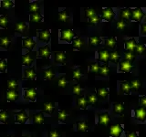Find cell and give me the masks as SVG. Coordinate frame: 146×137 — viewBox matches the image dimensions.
Segmentation results:
<instances>
[{
    "mask_svg": "<svg viewBox=\"0 0 146 137\" xmlns=\"http://www.w3.org/2000/svg\"><path fill=\"white\" fill-rule=\"evenodd\" d=\"M60 40L61 41H66V42H71L74 40L75 38V32L72 29H63L60 32Z\"/></svg>",
    "mask_w": 146,
    "mask_h": 137,
    "instance_id": "1",
    "label": "cell"
},
{
    "mask_svg": "<svg viewBox=\"0 0 146 137\" xmlns=\"http://www.w3.org/2000/svg\"><path fill=\"white\" fill-rule=\"evenodd\" d=\"M36 90L35 88H26L24 89V99L31 102H35L36 98Z\"/></svg>",
    "mask_w": 146,
    "mask_h": 137,
    "instance_id": "2",
    "label": "cell"
},
{
    "mask_svg": "<svg viewBox=\"0 0 146 137\" xmlns=\"http://www.w3.org/2000/svg\"><path fill=\"white\" fill-rule=\"evenodd\" d=\"M144 17V12L141 8H134L131 10V19L136 22H140Z\"/></svg>",
    "mask_w": 146,
    "mask_h": 137,
    "instance_id": "3",
    "label": "cell"
},
{
    "mask_svg": "<svg viewBox=\"0 0 146 137\" xmlns=\"http://www.w3.org/2000/svg\"><path fill=\"white\" fill-rule=\"evenodd\" d=\"M123 128L121 124H113L111 126V129H110V134L112 137H120L122 134Z\"/></svg>",
    "mask_w": 146,
    "mask_h": 137,
    "instance_id": "4",
    "label": "cell"
},
{
    "mask_svg": "<svg viewBox=\"0 0 146 137\" xmlns=\"http://www.w3.org/2000/svg\"><path fill=\"white\" fill-rule=\"evenodd\" d=\"M134 115L137 120L143 122L146 120V109H144L143 107L136 108L134 111Z\"/></svg>",
    "mask_w": 146,
    "mask_h": 137,
    "instance_id": "5",
    "label": "cell"
},
{
    "mask_svg": "<svg viewBox=\"0 0 146 137\" xmlns=\"http://www.w3.org/2000/svg\"><path fill=\"white\" fill-rule=\"evenodd\" d=\"M114 17H115V13H114L112 8H105L102 10V19L106 21H111L113 19Z\"/></svg>",
    "mask_w": 146,
    "mask_h": 137,
    "instance_id": "6",
    "label": "cell"
},
{
    "mask_svg": "<svg viewBox=\"0 0 146 137\" xmlns=\"http://www.w3.org/2000/svg\"><path fill=\"white\" fill-rule=\"evenodd\" d=\"M98 61L106 63L110 61V52L107 49H100L98 51Z\"/></svg>",
    "mask_w": 146,
    "mask_h": 137,
    "instance_id": "7",
    "label": "cell"
},
{
    "mask_svg": "<svg viewBox=\"0 0 146 137\" xmlns=\"http://www.w3.org/2000/svg\"><path fill=\"white\" fill-rule=\"evenodd\" d=\"M29 119V115L27 114L25 110H21L16 113V122L17 123H25Z\"/></svg>",
    "mask_w": 146,
    "mask_h": 137,
    "instance_id": "8",
    "label": "cell"
},
{
    "mask_svg": "<svg viewBox=\"0 0 146 137\" xmlns=\"http://www.w3.org/2000/svg\"><path fill=\"white\" fill-rule=\"evenodd\" d=\"M132 67H133V66H132V64L130 61H125V59H124V61H121L119 70H120L121 72L128 73V72H131Z\"/></svg>",
    "mask_w": 146,
    "mask_h": 137,
    "instance_id": "9",
    "label": "cell"
},
{
    "mask_svg": "<svg viewBox=\"0 0 146 137\" xmlns=\"http://www.w3.org/2000/svg\"><path fill=\"white\" fill-rule=\"evenodd\" d=\"M110 121H111V118L108 112H103L100 113L99 115V124L102 125V126H107L109 124Z\"/></svg>",
    "mask_w": 146,
    "mask_h": 137,
    "instance_id": "10",
    "label": "cell"
},
{
    "mask_svg": "<svg viewBox=\"0 0 146 137\" xmlns=\"http://www.w3.org/2000/svg\"><path fill=\"white\" fill-rule=\"evenodd\" d=\"M136 46H137L136 39L131 38L130 39L126 40V42H125V49L127 50V51H129V52H133L135 48H136Z\"/></svg>",
    "mask_w": 146,
    "mask_h": 137,
    "instance_id": "11",
    "label": "cell"
},
{
    "mask_svg": "<svg viewBox=\"0 0 146 137\" xmlns=\"http://www.w3.org/2000/svg\"><path fill=\"white\" fill-rule=\"evenodd\" d=\"M6 99L8 102H16L18 99V92L17 90H7L6 92Z\"/></svg>",
    "mask_w": 146,
    "mask_h": 137,
    "instance_id": "12",
    "label": "cell"
},
{
    "mask_svg": "<svg viewBox=\"0 0 146 137\" xmlns=\"http://www.w3.org/2000/svg\"><path fill=\"white\" fill-rule=\"evenodd\" d=\"M38 39L43 42H48L50 39V30L49 29H45L41 30L38 33Z\"/></svg>",
    "mask_w": 146,
    "mask_h": 137,
    "instance_id": "13",
    "label": "cell"
},
{
    "mask_svg": "<svg viewBox=\"0 0 146 137\" xmlns=\"http://www.w3.org/2000/svg\"><path fill=\"white\" fill-rule=\"evenodd\" d=\"M66 61V54L63 51L55 52V62L57 64H64Z\"/></svg>",
    "mask_w": 146,
    "mask_h": 137,
    "instance_id": "14",
    "label": "cell"
},
{
    "mask_svg": "<svg viewBox=\"0 0 146 137\" xmlns=\"http://www.w3.org/2000/svg\"><path fill=\"white\" fill-rule=\"evenodd\" d=\"M36 46V42L31 38H24L23 39V47L26 49H32Z\"/></svg>",
    "mask_w": 146,
    "mask_h": 137,
    "instance_id": "15",
    "label": "cell"
},
{
    "mask_svg": "<svg viewBox=\"0 0 146 137\" xmlns=\"http://www.w3.org/2000/svg\"><path fill=\"white\" fill-rule=\"evenodd\" d=\"M131 90V88L129 82H127V81L121 82V89H120L121 94H130Z\"/></svg>",
    "mask_w": 146,
    "mask_h": 137,
    "instance_id": "16",
    "label": "cell"
},
{
    "mask_svg": "<svg viewBox=\"0 0 146 137\" xmlns=\"http://www.w3.org/2000/svg\"><path fill=\"white\" fill-rule=\"evenodd\" d=\"M24 75L25 78L27 80H34L36 79V71H35V68H26L25 72H24Z\"/></svg>",
    "mask_w": 146,
    "mask_h": 137,
    "instance_id": "17",
    "label": "cell"
},
{
    "mask_svg": "<svg viewBox=\"0 0 146 137\" xmlns=\"http://www.w3.org/2000/svg\"><path fill=\"white\" fill-rule=\"evenodd\" d=\"M85 44L84 39L81 38V37H77L76 39H74V40L72 41V46L73 48L76 49H80V48H82Z\"/></svg>",
    "mask_w": 146,
    "mask_h": 137,
    "instance_id": "18",
    "label": "cell"
},
{
    "mask_svg": "<svg viewBox=\"0 0 146 137\" xmlns=\"http://www.w3.org/2000/svg\"><path fill=\"white\" fill-rule=\"evenodd\" d=\"M33 61H34V58L29 53H27L22 57V63L24 66H30L33 63Z\"/></svg>",
    "mask_w": 146,
    "mask_h": 137,
    "instance_id": "19",
    "label": "cell"
},
{
    "mask_svg": "<svg viewBox=\"0 0 146 137\" xmlns=\"http://www.w3.org/2000/svg\"><path fill=\"white\" fill-rule=\"evenodd\" d=\"M43 75H44V79L47 80H50L54 79V78H55V70H54V68H47V70L44 71Z\"/></svg>",
    "mask_w": 146,
    "mask_h": 137,
    "instance_id": "20",
    "label": "cell"
},
{
    "mask_svg": "<svg viewBox=\"0 0 146 137\" xmlns=\"http://www.w3.org/2000/svg\"><path fill=\"white\" fill-rule=\"evenodd\" d=\"M116 44H117V39L115 37H110V38L106 39V40H105V45H106L109 49H115Z\"/></svg>",
    "mask_w": 146,
    "mask_h": 137,
    "instance_id": "21",
    "label": "cell"
},
{
    "mask_svg": "<svg viewBox=\"0 0 146 137\" xmlns=\"http://www.w3.org/2000/svg\"><path fill=\"white\" fill-rule=\"evenodd\" d=\"M121 20H129L131 17V10L130 8H123L121 10Z\"/></svg>",
    "mask_w": 146,
    "mask_h": 137,
    "instance_id": "22",
    "label": "cell"
},
{
    "mask_svg": "<svg viewBox=\"0 0 146 137\" xmlns=\"http://www.w3.org/2000/svg\"><path fill=\"white\" fill-rule=\"evenodd\" d=\"M39 55L42 58L48 59L50 57V49L48 46H44V47H41L38 50Z\"/></svg>",
    "mask_w": 146,
    "mask_h": 137,
    "instance_id": "23",
    "label": "cell"
},
{
    "mask_svg": "<svg viewBox=\"0 0 146 137\" xmlns=\"http://www.w3.org/2000/svg\"><path fill=\"white\" fill-rule=\"evenodd\" d=\"M89 129V126H88V123H87L86 121H80L77 123V130L80 132H87Z\"/></svg>",
    "mask_w": 146,
    "mask_h": 137,
    "instance_id": "24",
    "label": "cell"
},
{
    "mask_svg": "<svg viewBox=\"0 0 146 137\" xmlns=\"http://www.w3.org/2000/svg\"><path fill=\"white\" fill-rule=\"evenodd\" d=\"M102 42V38H100L98 36H93V37L89 38V43L90 46H94V47H96V46H99Z\"/></svg>",
    "mask_w": 146,
    "mask_h": 137,
    "instance_id": "25",
    "label": "cell"
},
{
    "mask_svg": "<svg viewBox=\"0 0 146 137\" xmlns=\"http://www.w3.org/2000/svg\"><path fill=\"white\" fill-rule=\"evenodd\" d=\"M15 29L16 31L17 32H20V33H23V32H25L27 30V24L24 22V21H22V22H17V24L15 25Z\"/></svg>",
    "mask_w": 146,
    "mask_h": 137,
    "instance_id": "26",
    "label": "cell"
},
{
    "mask_svg": "<svg viewBox=\"0 0 146 137\" xmlns=\"http://www.w3.org/2000/svg\"><path fill=\"white\" fill-rule=\"evenodd\" d=\"M97 94L100 99L105 100L109 95V90L107 88H100L97 90Z\"/></svg>",
    "mask_w": 146,
    "mask_h": 137,
    "instance_id": "27",
    "label": "cell"
},
{
    "mask_svg": "<svg viewBox=\"0 0 146 137\" xmlns=\"http://www.w3.org/2000/svg\"><path fill=\"white\" fill-rule=\"evenodd\" d=\"M110 70H111L110 67L107 65V64H104V65H102V67H100L98 75L102 76V77H106V76H108V74L110 73Z\"/></svg>",
    "mask_w": 146,
    "mask_h": 137,
    "instance_id": "28",
    "label": "cell"
},
{
    "mask_svg": "<svg viewBox=\"0 0 146 137\" xmlns=\"http://www.w3.org/2000/svg\"><path fill=\"white\" fill-rule=\"evenodd\" d=\"M54 108H55V105L54 103H51V102H47L44 104L43 106V112H46V113H48V114H51L54 111Z\"/></svg>",
    "mask_w": 146,
    "mask_h": 137,
    "instance_id": "29",
    "label": "cell"
},
{
    "mask_svg": "<svg viewBox=\"0 0 146 137\" xmlns=\"http://www.w3.org/2000/svg\"><path fill=\"white\" fill-rule=\"evenodd\" d=\"M33 122L35 124H42L44 122V116H43L42 112L35 114L33 116Z\"/></svg>",
    "mask_w": 146,
    "mask_h": 137,
    "instance_id": "30",
    "label": "cell"
},
{
    "mask_svg": "<svg viewBox=\"0 0 146 137\" xmlns=\"http://www.w3.org/2000/svg\"><path fill=\"white\" fill-rule=\"evenodd\" d=\"M43 20V17L40 15V13H33L30 14V21L31 22H35V23H38Z\"/></svg>",
    "mask_w": 146,
    "mask_h": 137,
    "instance_id": "31",
    "label": "cell"
},
{
    "mask_svg": "<svg viewBox=\"0 0 146 137\" xmlns=\"http://www.w3.org/2000/svg\"><path fill=\"white\" fill-rule=\"evenodd\" d=\"M70 18V13H68V10H63L61 12H59L58 14V19L62 21V22H67Z\"/></svg>",
    "mask_w": 146,
    "mask_h": 137,
    "instance_id": "32",
    "label": "cell"
},
{
    "mask_svg": "<svg viewBox=\"0 0 146 137\" xmlns=\"http://www.w3.org/2000/svg\"><path fill=\"white\" fill-rule=\"evenodd\" d=\"M87 105H88V100L84 97H80L77 100V106L80 109H86Z\"/></svg>",
    "mask_w": 146,
    "mask_h": 137,
    "instance_id": "33",
    "label": "cell"
},
{
    "mask_svg": "<svg viewBox=\"0 0 146 137\" xmlns=\"http://www.w3.org/2000/svg\"><path fill=\"white\" fill-rule=\"evenodd\" d=\"M39 9H40V6H39L38 2L35 1V2H32V3L29 5V12H30L31 14L39 12Z\"/></svg>",
    "mask_w": 146,
    "mask_h": 137,
    "instance_id": "34",
    "label": "cell"
},
{
    "mask_svg": "<svg viewBox=\"0 0 146 137\" xmlns=\"http://www.w3.org/2000/svg\"><path fill=\"white\" fill-rule=\"evenodd\" d=\"M124 111V104L123 103H115L113 107V112L115 114H121Z\"/></svg>",
    "mask_w": 146,
    "mask_h": 137,
    "instance_id": "35",
    "label": "cell"
},
{
    "mask_svg": "<svg viewBox=\"0 0 146 137\" xmlns=\"http://www.w3.org/2000/svg\"><path fill=\"white\" fill-rule=\"evenodd\" d=\"M68 116V114L66 111H64V110H60V111L58 112V120L61 122H65L67 121V118Z\"/></svg>",
    "mask_w": 146,
    "mask_h": 137,
    "instance_id": "36",
    "label": "cell"
},
{
    "mask_svg": "<svg viewBox=\"0 0 146 137\" xmlns=\"http://www.w3.org/2000/svg\"><path fill=\"white\" fill-rule=\"evenodd\" d=\"M131 88L132 90H134V91H138L141 88V83L138 80H132L131 81Z\"/></svg>",
    "mask_w": 146,
    "mask_h": 137,
    "instance_id": "37",
    "label": "cell"
},
{
    "mask_svg": "<svg viewBox=\"0 0 146 137\" xmlns=\"http://www.w3.org/2000/svg\"><path fill=\"white\" fill-rule=\"evenodd\" d=\"M121 56H120V53L118 51H115V50H113V51H111L110 52V61H112V62H118L119 59H120Z\"/></svg>",
    "mask_w": 146,
    "mask_h": 137,
    "instance_id": "38",
    "label": "cell"
},
{
    "mask_svg": "<svg viewBox=\"0 0 146 137\" xmlns=\"http://www.w3.org/2000/svg\"><path fill=\"white\" fill-rule=\"evenodd\" d=\"M11 43V40L7 37H4V38L0 39V46L5 49H7L9 47V45Z\"/></svg>",
    "mask_w": 146,
    "mask_h": 137,
    "instance_id": "39",
    "label": "cell"
},
{
    "mask_svg": "<svg viewBox=\"0 0 146 137\" xmlns=\"http://www.w3.org/2000/svg\"><path fill=\"white\" fill-rule=\"evenodd\" d=\"M18 87V83L17 80H9L7 81V88L8 90H17Z\"/></svg>",
    "mask_w": 146,
    "mask_h": 137,
    "instance_id": "40",
    "label": "cell"
},
{
    "mask_svg": "<svg viewBox=\"0 0 146 137\" xmlns=\"http://www.w3.org/2000/svg\"><path fill=\"white\" fill-rule=\"evenodd\" d=\"M100 63H97V62H92L90 65V70L91 72L95 73V74H98L99 71H100Z\"/></svg>",
    "mask_w": 146,
    "mask_h": 137,
    "instance_id": "41",
    "label": "cell"
},
{
    "mask_svg": "<svg viewBox=\"0 0 146 137\" xmlns=\"http://www.w3.org/2000/svg\"><path fill=\"white\" fill-rule=\"evenodd\" d=\"M8 23V17L7 15L0 16V27L2 29H6Z\"/></svg>",
    "mask_w": 146,
    "mask_h": 137,
    "instance_id": "42",
    "label": "cell"
},
{
    "mask_svg": "<svg viewBox=\"0 0 146 137\" xmlns=\"http://www.w3.org/2000/svg\"><path fill=\"white\" fill-rule=\"evenodd\" d=\"M14 6V2L10 1V0H2L1 1V7L5 9H9L13 7Z\"/></svg>",
    "mask_w": 146,
    "mask_h": 137,
    "instance_id": "43",
    "label": "cell"
},
{
    "mask_svg": "<svg viewBox=\"0 0 146 137\" xmlns=\"http://www.w3.org/2000/svg\"><path fill=\"white\" fill-rule=\"evenodd\" d=\"M87 100H88V103L89 104L94 105L96 102H97L98 98H97V96H96V94L90 93V94H88V99H87Z\"/></svg>",
    "mask_w": 146,
    "mask_h": 137,
    "instance_id": "44",
    "label": "cell"
},
{
    "mask_svg": "<svg viewBox=\"0 0 146 137\" xmlns=\"http://www.w3.org/2000/svg\"><path fill=\"white\" fill-rule=\"evenodd\" d=\"M94 16H96V11L93 8H86L85 9V17L87 18L90 19V17H92Z\"/></svg>",
    "mask_w": 146,
    "mask_h": 137,
    "instance_id": "45",
    "label": "cell"
},
{
    "mask_svg": "<svg viewBox=\"0 0 146 137\" xmlns=\"http://www.w3.org/2000/svg\"><path fill=\"white\" fill-rule=\"evenodd\" d=\"M124 58H125V61H134L136 56H135V54L133 52H129V51H126L125 54H124Z\"/></svg>",
    "mask_w": 146,
    "mask_h": 137,
    "instance_id": "46",
    "label": "cell"
},
{
    "mask_svg": "<svg viewBox=\"0 0 146 137\" xmlns=\"http://www.w3.org/2000/svg\"><path fill=\"white\" fill-rule=\"evenodd\" d=\"M145 50V44H137L136 48L134 49V51L136 54H143Z\"/></svg>",
    "mask_w": 146,
    "mask_h": 137,
    "instance_id": "47",
    "label": "cell"
},
{
    "mask_svg": "<svg viewBox=\"0 0 146 137\" xmlns=\"http://www.w3.org/2000/svg\"><path fill=\"white\" fill-rule=\"evenodd\" d=\"M7 118H8V114L7 111H0V122L7 123Z\"/></svg>",
    "mask_w": 146,
    "mask_h": 137,
    "instance_id": "48",
    "label": "cell"
},
{
    "mask_svg": "<svg viewBox=\"0 0 146 137\" xmlns=\"http://www.w3.org/2000/svg\"><path fill=\"white\" fill-rule=\"evenodd\" d=\"M72 76H73V79H74V80H80V78L82 77V73L80 71L79 68H76L75 70H73Z\"/></svg>",
    "mask_w": 146,
    "mask_h": 137,
    "instance_id": "49",
    "label": "cell"
},
{
    "mask_svg": "<svg viewBox=\"0 0 146 137\" xmlns=\"http://www.w3.org/2000/svg\"><path fill=\"white\" fill-rule=\"evenodd\" d=\"M100 21H102V17H100V16L98 15H96L92 17H90V19H89V23H90V24H92V25H96V24H98V23H100Z\"/></svg>",
    "mask_w": 146,
    "mask_h": 137,
    "instance_id": "50",
    "label": "cell"
},
{
    "mask_svg": "<svg viewBox=\"0 0 146 137\" xmlns=\"http://www.w3.org/2000/svg\"><path fill=\"white\" fill-rule=\"evenodd\" d=\"M127 26V23L124 21V20H118L116 22V27H117V29L119 30H122V29H124L125 27Z\"/></svg>",
    "mask_w": 146,
    "mask_h": 137,
    "instance_id": "51",
    "label": "cell"
},
{
    "mask_svg": "<svg viewBox=\"0 0 146 137\" xmlns=\"http://www.w3.org/2000/svg\"><path fill=\"white\" fill-rule=\"evenodd\" d=\"M7 70V61L5 59H0V72H5Z\"/></svg>",
    "mask_w": 146,
    "mask_h": 137,
    "instance_id": "52",
    "label": "cell"
},
{
    "mask_svg": "<svg viewBox=\"0 0 146 137\" xmlns=\"http://www.w3.org/2000/svg\"><path fill=\"white\" fill-rule=\"evenodd\" d=\"M58 84L59 87H61V88H65V87L67 86V84H68V81L65 79V77H61L60 79L58 80Z\"/></svg>",
    "mask_w": 146,
    "mask_h": 137,
    "instance_id": "53",
    "label": "cell"
},
{
    "mask_svg": "<svg viewBox=\"0 0 146 137\" xmlns=\"http://www.w3.org/2000/svg\"><path fill=\"white\" fill-rule=\"evenodd\" d=\"M72 91H73V93H74L75 95H80L82 89H81V87L80 85H74V86H73V88H72Z\"/></svg>",
    "mask_w": 146,
    "mask_h": 137,
    "instance_id": "54",
    "label": "cell"
},
{
    "mask_svg": "<svg viewBox=\"0 0 146 137\" xmlns=\"http://www.w3.org/2000/svg\"><path fill=\"white\" fill-rule=\"evenodd\" d=\"M139 104L143 108L146 109V96H141L139 99Z\"/></svg>",
    "mask_w": 146,
    "mask_h": 137,
    "instance_id": "55",
    "label": "cell"
},
{
    "mask_svg": "<svg viewBox=\"0 0 146 137\" xmlns=\"http://www.w3.org/2000/svg\"><path fill=\"white\" fill-rule=\"evenodd\" d=\"M48 137H60V134L57 130H51L48 132Z\"/></svg>",
    "mask_w": 146,
    "mask_h": 137,
    "instance_id": "56",
    "label": "cell"
},
{
    "mask_svg": "<svg viewBox=\"0 0 146 137\" xmlns=\"http://www.w3.org/2000/svg\"><path fill=\"white\" fill-rule=\"evenodd\" d=\"M126 137H138V134L136 132H127Z\"/></svg>",
    "mask_w": 146,
    "mask_h": 137,
    "instance_id": "57",
    "label": "cell"
},
{
    "mask_svg": "<svg viewBox=\"0 0 146 137\" xmlns=\"http://www.w3.org/2000/svg\"><path fill=\"white\" fill-rule=\"evenodd\" d=\"M141 34L146 36V23H144V24H143V26H141Z\"/></svg>",
    "mask_w": 146,
    "mask_h": 137,
    "instance_id": "58",
    "label": "cell"
},
{
    "mask_svg": "<svg viewBox=\"0 0 146 137\" xmlns=\"http://www.w3.org/2000/svg\"><path fill=\"white\" fill-rule=\"evenodd\" d=\"M25 137H33V136H31V135H26Z\"/></svg>",
    "mask_w": 146,
    "mask_h": 137,
    "instance_id": "59",
    "label": "cell"
},
{
    "mask_svg": "<svg viewBox=\"0 0 146 137\" xmlns=\"http://www.w3.org/2000/svg\"><path fill=\"white\" fill-rule=\"evenodd\" d=\"M7 137H12V136H10V135H9V136H7Z\"/></svg>",
    "mask_w": 146,
    "mask_h": 137,
    "instance_id": "60",
    "label": "cell"
}]
</instances>
